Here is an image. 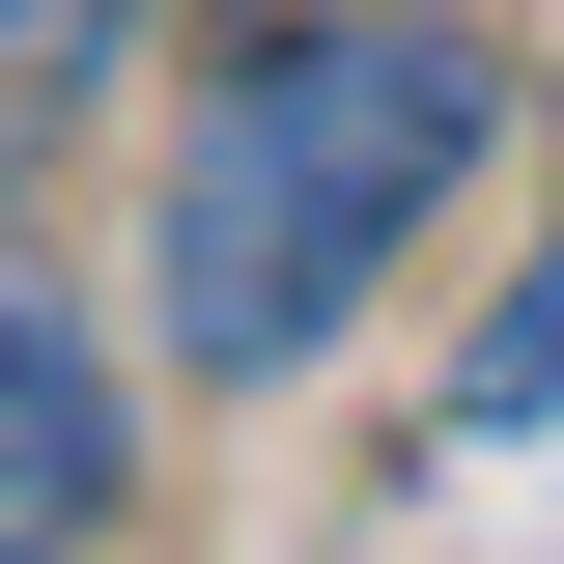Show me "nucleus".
I'll return each instance as SVG.
<instances>
[{
    "mask_svg": "<svg viewBox=\"0 0 564 564\" xmlns=\"http://www.w3.org/2000/svg\"><path fill=\"white\" fill-rule=\"evenodd\" d=\"M113 57H141V0H0V170H29V141H57Z\"/></svg>",
    "mask_w": 564,
    "mask_h": 564,
    "instance_id": "7ed1b4c3",
    "label": "nucleus"
},
{
    "mask_svg": "<svg viewBox=\"0 0 564 564\" xmlns=\"http://www.w3.org/2000/svg\"><path fill=\"white\" fill-rule=\"evenodd\" d=\"M508 423H564V226H536V282L480 311V367H452V452H508Z\"/></svg>",
    "mask_w": 564,
    "mask_h": 564,
    "instance_id": "20e7f679",
    "label": "nucleus"
},
{
    "mask_svg": "<svg viewBox=\"0 0 564 564\" xmlns=\"http://www.w3.org/2000/svg\"><path fill=\"white\" fill-rule=\"evenodd\" d=\"M113 508H141V367L0 254V564H85Z\"/></svg>",
    "mask_w": 564,
    "mask_h": 564,
    "instance_id": "f03ea898",
    "label": "nucleus"
},
{
    "mask_svg": "<svg viewBox=\"0 0 564 564\" xmlns=\"http://www.w3.org/2000/svg\"><path fill=\"white\" fill-rule=\"evenodd\" d=\"M508 57L452 29V0H311V29H254V57L198 85V141H170V367H311L367 311V282L423 254V198L480 170Z\"/></svg>",
    "mask_w": 564,
    "mask_h": 564,
    "instance_id": "f257e3e1",
    "label": "nucleus"
}]
</instances>
